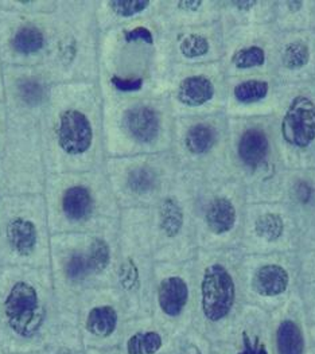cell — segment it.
<instances>
[{
	"mask_svg": "<svg viewBox=\"0 0 315 354\" xmlns=\"http://www.w3.org/2000/svg\"><path fill=\"white\" fill-rule=\"evenodd\" d=\"M237 354H268L265 345L262 341L255 337L249 338L247 333L242 334V349Z\"/></svg>",
	"mask_w": 315,
	"mask_h": 354,
	"instance_id": "obj_34",
	"label": "cell"
},
{
	"mask_svg": "<svg viewBox=\"0 0 315 354\" xmlns=\"http://www.w3.org/2000/svg\"><path fill=\"white\" fill-rule=\"evenodd\" d=\"M86 354H120L117 348L111 349H86Z\"/></svg>",
	"mask_w": 315,
	"mask_h": 354,
	"instance_id": "obj_38",
	"label": "cell"
},
{
	"mask_svg": "<svg viewBox=\"0 0 315 354\" xmlns=\"http://www.w3.org/2000/svg\"><path fill=\"white\" fill-rule=\"evenodd\" d=\"M238 8H245V10H248V8H251L254 4H256V1H236L235 3Z\"/></svg>",
	"mask_w": 315,
	"mask_h": 354,
	"instance_id": "obj_40",
	"label": "cell"
},
{
	"mask_svg": "<svg viewBox=\"0 0 315 354\" xmlns=\"http://www.w3.org/2000/svg\"><path fill=\"white\" fill-rule=\"evenodd\" d=\"M175 42L178 54L189 61L205 57L210 50L209 39L197 31L180 32Z\"/></svg>",
	"mask_w": 315,
	"mask_h": 354,
	"instance_id": "obj_26",
	"label": "cell"
},
{
	"mask_svg": "<svg viewBox=\"0 0 315 354\" xmlns=\"http://www.w3.org/2000/svg\"><path fill=\"white\" fill-rule=\"evenodd\" d=\"M104 170L116 201L123 206L154 200L162 194L166 183V170L150 158L131 160L106 158Z\"/></svg>",
	"mask_w": 315,
	"mask_h": 354,
	"instance_id": "obj_13",
	"label": "cell"
},
{
	"mask_svg": "<svg viewBox=\"0 0 315 354\" xmlns=\"http://www.w3.org/2000/svg\"><path fill=\"white\" fill-rule=\"evenodd\" d=\"M305 344L299 328L292 321H285L278 330L279 354H303Z\"/></svg>",
	"mask_w": 315,
	"mask_h": 354,
	"instance_id": "obj_28",
	"label": "cell"
},
{
	"mask_svg": "<svg viewBox=\"0 0 315 354\" xmlns=\"http://www.w3.org/2000/svg\"><path fill=\"white\" fill-rule=\"evenodd\" d=\"M8 136V115L4 102H0V156L4 151Z\"/></svg>",
	"mask_w": 315,
	"mask_h": 354,
	"instance_id": "obj_35",
	"label": "cell"
},
{
	"mask_svg": "<svg viewBox=\"0 0 315 354\" xmlns=\"http://www.w3.org/2000/svg\"><path fill=\"white\" fill-rule=\"evenodd\" d=\"M184 150L190 156H202L214 147L217 142L216 128L205 122H197L184 127L181 135Z\"/></svg>",
	"mask_w": 315,
	"mask_h": 354,
	"instance_id": "obj_22",
	"label": "cell"
},
{
	"mask_svg": "<svg viewBox=\"0 0 315 354\" xmlns=\"http://www.w3.org/2000/svg\"><path fill=\"white\" fill-rule=\"evenodd\" d=\"M106 158H115L136 149H154L164 142L166 112L155 102H104L103 108Z\"/></svg>",
	"mask_w": 315,
	"mask_h": 354,
	"instance_id": "obj_7",
	"label": "cell"
},
{
	"mask_svg": "<svg viewBox=\"0 0 315 354\" xmlns=\"http://www.w3.org/2000/svg\"><path fill=\"white\" fill-rule=\"evenodd\" d=\"M146 322L147 321H130L126 324L119 344L120 354L166 353V331Z\"/></svg>",
	"mask_w": 315,
	"mask_h": 354,
	"instance_id": "obj_18",
	"label": "cell"
},
{
	"mask_svg": "<svg viewBox=\"0 0 315 354\" xmlns=\"http://www.w3.org/2000/svg\"><path fill=\"white\" fill-rule=\"evenodd\" d=\"M214 85L209 77L201 73H186L175 84L174 99L180 106L197 109L213 99Z\"/></svg>",
	"mask_w": 315,
	"mask_h": 354,
	"instance_id": "obj_20",
	"label": "cell"
},
{
	"mask_svg": "<svg viewBox=\"0 0 315 354\" xmlns=\"http://www.w3.org/2000/svg\"><path fill=\"white\" fill-rule=\"evenodd\" d=\"M0 354H6L4 353V349H3V345H1V341H0Z\"/></svg>",
	"mask_w": 315,
	"mask_h": 354,
	"instance_id": "obj_42",
	"label": "cell"
},
{
	"mask_svg": "<svg viewBox=\"0 0 315 354\" xmlns=\"http://www.w3.org/2000/svg\"><path fill=\"white\" fill-rule=\"evenodd\" d=\"M268 93V84L258 80H249L238 84L235 88L237 100L244 104L260 102Z\"/></svg>",
	"mask_w": 315,
	"mask_h": 354,
	"instance_id": "obj_29",
	"label": "cell"
},
{
	"mask_svg": "<svg viewBox=\"0 0 315 354\" xmlns=\"http://www.w3.org/2000/svg\"><path fill=\"white\" fill-rule=\"evenodd\" d=\"M52 14L0 10V58L4 66H41L49 49Z\"/></svg>",
	"mask_w": 315,
	"mask_h": 354,
	"instance_id": "obj_9",
	"label": "cell"
},
{
	"mask_svg": "<svg viewBox=\"0 0 315 354\" xmlns=\"http://www.w3.org/2000/svg\"><path fill=\"white\" fill-rule=\"evenodd\" d=\"M186 225L187 210L184 200L175 192L164 194L158 201L154 212V228L158 239L163 244V254L167 245L174 244L177 247V243L184 237Z\"/></svg>",
	"mask_w": 315,
	"mask_h": 354,
	"instance_id": "obj_16",
	"label": "cell"
},
{
	"mask_svg": "<svg viewBox=\"0 0 315 354\" xmlns=\"http://www.w3.org/2000/svg\"><path fill=\"white\" fill-rule=\"evenodd\" d=\"M0 166L11 196H39L45 192L48 170L39 127L8 123V136Z\"/></svg>",
	"mask_w": 315,
	"mask_h": 354,
	"instance_id": "obj_8",
	"label": "cell"
},
{
	"mask_svg": "<svg viewBox=\"0 0 315 354\" xmlns=\"http://www.w3.org/2000/svg\"><path fill=\"white\" fill-rule=\"evenodd\" d=\"M190 295L189 279L184 274L177 270L159 272L154 287V304L158 319L166 331H177L184 325Z\"/></svg>",
	"mask_w": 315,
	"mask_h": 354,
	"instance_id": "obj_14",
	"label": "cell"
},
{
	"mask_svg": "<svg viewBox=\"0 0 315 354\" xmlns=\"http://www.w3.org/2000/svg\"><path fill=\"white\" fill-rule=\"evenodd\" d=\"M282 135L296 147H306L315 139V105L305 96L295 97L283 118Z\"/></svg>",
	"mask_w": 315,
	"mask_h": 354,
	"instance_id": "obj_17",
	"label": "cell"
},
{
	"mask_svg": "<svg viewBox=\"0 0 315 354\" xmlns=\"http://www.w3.org/2000/svg\"><path fill=\"white\" fill-rule=\"evenodd\" d=\"M204 220L211 233L224 234L233 228L236 223V209L233 203L224 197L213 198L205 209Z\"/></svg>",
	"mask_w": 315,
	"mask_h": 354,
	"instance_id": "obj_23",
	"label": "cell"
},
{
	"mask_svg": "<svg viewBox=\"0 0 315 354\" xmlns=\"http://www.w3.org/2000/svg\"><path fill=\"white\" fill-rule=\"evenodd\" d=\"M267 153L268 139L262 131L252 128L244 132L238 143V155L245 165L251 167L259 166L265 159Z\"/></svg>",
	"mask_w": 315,
	"mask_h": 354,
	"instance_id": "obj_25",
	"label": "cell"
},
{
	"mask_svg": "<svg viewBox=\"0 0 315 354\" xmlns=\"http://www.w3.org/2000/svg\"><path fill=\"white\" fill-rule=\"evenodd\" d=\"M140 228L133 217L123 216L117 234L115 287L122 292L130 315L144 310L147 304V263L143 248H139L143 244V230L137 237Z\"/></svg>",
	"mask_w": 315,
	"mask_h": 354,
	"instance_id": "obj_12",
	"label": "cell"
},
{
	"mask_svg": "<svg viewBox=\"0 0 315 354\" xmlns=\"http://www.w3.org/2000/svg\"><path fill=\"white\" fill-rule=\"evenodd\" d=\"M287 4L291 7V10H292V11H294V8H295V7H296L298 10L302 7V1H289Z\"/></svg>",
	"mask_w": 315,
	"mask_h": 354,
	"instance_id": "obj_41",
	"label": "cell"
},
{
	"mask_svg": "<svg viewBox=\"0 0 315 354\" xmlns=\"http://www.w3.org/2000/svg\"><path fill=\"white\" fill-rule=\"evenodd\" d=\"M235 283L221 264H210L200 280V311L209 322L224 319L235 302Z\"/></svg>",
	"mask_w": 315,
	"mask_h": 354,
	"instance_id": "obj_15",
	"label": "cell"
},
{
	"mask_svg": "<svg viewBox=\"0 0 315 354\" xmlns=\"http://www.w3.org/2000/svg\"><path fill=\"white\" fill-rule=\"evenodd\" d=\"M58 4L59 0H0V10L39 15L54 14L58 8Z\"/></svg>",
	"mask_w": 315,
	"mask_h": 354,
	"instance_id": "obj_27",
	"label": "cell"
},
{
	"mask_svg": "<svg viewBox=\"0 0 315 354\" xmlns=\"http://www.w3.org/2000/svg\"><path fill=\"white\" fill-rule=\"evenodd\" d=\"M44 198L52 234L93 233L119 224V207L104 167L50 174Z\"/></svg>",
	"mask_w": 315,
	"mask_h": 354,
	"instance_id": "obj_4",
	"label": "cell"
},
{
	"mask_svg": "<svg viewBox=\"0 0 315 354\" xmlns=\"http://www.w3.org/2000/svg\"><path fill=\"white\" fill-rule=\"evenodd\" d=\"M95 10L93 0H59L41 65L55 84L97 81L100 31Z\"/></svg>",
	"mask_w": 315,
	"mask_h": 354,
	"instance_id": "obj_5",
	"label": "cell"
},
{
	"mask_svg": "<svg viewBox=\"0 0 315 354\" xmlns=\"http://www.w3.org/2000/svg\"><path fill=\"white\" fill-rule=\"evenodd\" d=\"M104 100L97 81L57 84L39 123L48 174L104 167Z\"/></svg>",
	"mask_w": 315,
	"mask_h": 354,
	"instance_id": "obj_1",
	"label": "cell"
},
{
	"mask_svg": "<svg viewBox=\"0 0 315 354\" xmlns=\"http://www.w3.org/2000/svg\"><path fill=\"white\" fill-rule=\"evenodd\" d=\"M255 229H256V233L262 239L268 241H275L283 234L285 224L280 216L274 213H267L258 218Z\"/></svg>",
	"mask_w": 315,
	"mask_h": 354,
	"instance_id": "obj_30",
	"label": "cell"
},
{
	"mask_svg": "<svg viewBox=\"0 0 315 354\" xmlns=\"http://www.w3.org/2000/svg\"><path fill=\"white\" fill-rule=\"evenodd\" d=\"M17 354H41V352H32V353H17Z\"/></svg>",
	"mask_w": 315,
	"mask_h": 354,
	"instance_id": "obj_43",
	"label": "cell"
},
{
	"mask_svg": "<svg viewBox=\"0 0 315 354\" xmlns=\"http://www.w3.org/2000/svg\"><path fill=\"white\" fill-rule=\"evenodd\" d=\"M0 102H4V85H3V62L0 58Z\"/></svg>",
	"mask_w": 315,
	"mask_h": 354,
	"instance_id": "obj_39",
	"label": "cell"
},
{
	"mask_svg": "<svg viewBox=\"0 0 315 354\" xmlns=\"http://www.w3.org/2000/svg\"><path fill=\"white\" fill-rule=\"evenodd\" d=\"M11 194H10V190H8V186H7V180L4 178V173H3V169L0 166V221L3 218V214H4V209L7 206V203L10 200Z\"/></svg>",
	"mask_w": 315,
	"mask_h": 354,
	"instance_id": "obj_36",
	"label": "cell"
},
{
	"mask_svg": "<svg viewBox=\"0 0 315 354\" xmlns=\"http://www.w3.org/2000/svg\"><path fill=\"white\" fill-rule=\"evenodd\" d=\"M119 224L93 233L52 234L50 271L59 315L77 319L85 294L115 287Z\"/></svg>",
	"mask_w": 315,
	"mask_h": 354,
	"instance_id": "obj_3",
	"label": "cell"
},
{
	"mask_svg": "<svg viewBox=\"0 0 315 354\" xmlns=\"http://www.w3.org/2000/svg\"><path fill=\"white\" fill-rule=\"evenodd\" d=\"M59 318L50 268L0 267V341L4 353L41 352Z\"/></svg>",
	"mask_w": 315,
	"mask_h": 354,
	"instance_id": "obj_2",
	"label": "cell"
},
{
	"mask_svg": "<svg viewBox=\"0 0 315 354\" xmlns=\"http://www.w3.org/2000/svg\"><path fill=\"white\" fill-rule=\"evenodd\" d=\"M52 232L39 196H11L0 221V267L50 268Z\"/></svg>",
	"mask_w": 315,
	"mask_h": 354,
	"instance_id": "obj_6",
	"label": "cell"
},
{
	"mask_svg": "<svg viewBox=\"0 0 315 354\" xmlns=\"http://www.w3.org/2000/svg\"><path fill=\"white\" fill-rule=\"evenodd\" d=\"M289 286L287 271L275 264L264 266L254 278V288L264 297H275L286 291Z\"/></svg>",
	"mask_w": 315,
	"mask_h": 354,
	"instance_id": "obj_24",
	"label": "cell"
},
{
	"mask_svg": "<svg viewBox=\"0 0 315 354\" xmlns=\"http://www.w3.org/2000/svg\"><path fill=\"white\" fill-rule=\"evenodd\" d=\"M264 59H265V55L262 49L258 46H252V48H247L238 51L233 58V62L237 68L248 69V68L260 66L264 64Z\"/></svg>",
	"mask_w": 315,
	"mask_h": 354,
	"instance_id": "obj_32",
	"label": "cell"
},
{
	"mask_svg": "<svg viewBox=\"0 0 315 354\" xmlns=\"http://www.w3.org/2000/svg\"><path fill=\"white\" fill-rule=\"evenodd\" d=\"M155 6L150 0H100L96 1V24L100 32L113 28L116 24L128 22Z\"/></svg>",
	"mask_w": 315,
	"mask_h": 354,
	"instance_id": "obj_19",
	"label": "cell"
},
{
	"mask_svg": "<svg viewBox=\"0 0 315 354\" xmlns=\"http://www.w3.org/2000/svg\"><path fill=\"white\" fill-rule=\"evenodd\" d=\"M295 196H296V198H298L300 203H307L312 200V197H313V189H312V186H310L309 183L300 182V183H298L296 187H295Z\"/></svg>",
	"mask_w": 315,
	"mask_h": 354,
	"instance_id": "obj_37",
	"label": "cell"
},
{
	"mask_svg": "<svg viewBox=\"0 0 315 354\" xmlns=\"http://www.w3.org/2000/svg\"><path fill=\"white\" fill-rule=\"evenodd\" d=\"M77 319L61 317L52 329L41 354H86Z\"/></svg>",
	"mask_w": 315,
	"mask_h": 354,
	"instance_id": "obj_21",
	"label": "cell"
},
{
	"mask_svg": "<svg viewBox=\"0 0 315 354\" xmlns=\"http://www.w3.org/2000/svg\"><path fill=\"white\" fill-rule=\"evenodd\" d=\"M127 304L116 287L85 294L79 304L77 326L88 349L117 348L126 328Z\"/></svg>",
	"mask_w": 315,
	"mask_h": 354,
	"instance_id": "obj_10",
	"label": "cell"
},
{
	"mask_svg": "<svg viewBox=\"0 0 315 354\" xmlns=\"http://www.w3.org/2000/svg\"><path fill=\"white\" fill-rule=\"evenodd\" d=\"M164 354H205L198 339L193 338L190 335H184L180 338L177 342H174L173 346Z\"/></svg>",
	"mask_w": 315,
	"mask_h": 354,
	"instance_id": "obj_33",
	"label": "cell"
},
{
	"mask_svg": "<svg viewBox=\"0 0 315 354\" xmlns=\"http://www.w3.org/2000/svg\"><path fill=\"white\" fill-rule=\"evenodd\" d=\"M310 51L302 42L289 44L283 53V64L289 69H299L309 62Z\"/></svg>",
	"mask_w": 315,
	"mask_h": 354,
	"instance_id": "obj_31",
	"label": "cell"
},
{
	"mask_svg": "<svg viewBox=\"0 0 315 354\" xmlns=\"http://www.w3.org/2000/svg\"><path fill=\"white\" fill-rule=\"evenodd\" d=\"M4 105L10 124L39 127L57 85L42 66H4Z\"/></svg>",
	"mask_w": 315,
	"mask_h": 354,
	"instance_id": "obj_11",
	"label": "cell"
}]
</instances>
